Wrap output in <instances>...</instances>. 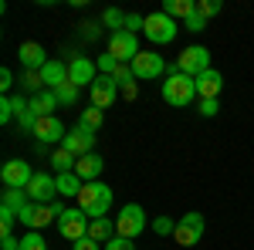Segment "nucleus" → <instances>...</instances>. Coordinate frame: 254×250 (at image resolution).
<instances>
[{
    "mask_svg": "<svg viewBox=\"0 0 254 250\" xmlns=\"http://www.w3.org/2000/svg\"><path fill=\"white\" fill-rule=\"evenodd\" d=\"M163 98L173 105V108H187L190 101L196 98V81L190 75H170L166 81H163Z\"/></svg>",
    "mask_w": 254,
    "mask_h": 250,
    "instance_id": "nucleus-2",
    "label": "nucleus"
},
{
    "mask_svg": "<svg viewBox=\"0 0 254 250\" xmlns=\"http://www.w3.org/2000/svg\"><path fill=\"white\" fill-rule=\"evenodd\" d=\"M193 81H196V95H200V101H203V98H217V95H220V88H224V75H220L217 68L203 71V75L193 78Z\"/></svg>",
    "mask_w": 254,
    "mask_h": 250,
    "instance_id": "nucleus-17",
    "label": "nucleus"
},
{
    "mask_svg": "<svg viewBox=\"0 0 254 250\" xmlns=\"http://www.w3.org/2000/svg\"><path fill=\"white\" fill-rule=\"evenodd\" d=\"M193 10H196V0H166V3H163V14H166V17H173V20L176 17L187 20Z\"/></svg>",
    "mask_w": 254,
    "mask_h": 250,
    "instance_id": "nucleus-24",
    "label": "nucleus"
},
{
    "mask_svg": "<svg viewBox=\"0 0 254 250\" xmlns=\"http://www.w3.org/2000/svg\"><path fill=\"white\" fill-rule=\"evenodd\" d=\"M61 149H68L71 155H88L95 152V132H88L85 125H78L75 122V129H68V135H64V142H61Z\"/></svg>",
    "mask_w": 254,
    "mask_h": 250,
    "instance_id": "nucleus-10",
    "label": "nucleus"
},
{
    "mask_svg": "<svg viewBox=\"0 0 254 250\" xmlns=\"http://www.w3.org/2000/svg\"><path fill=\"white\" fill-rule=\"evenodd\" d=\"M142 27H146V17L142 14H126V31L129 34H139Z\"/></svg>",
    "mask_w": 254,
    "mask_h": 250,
    "instance_id": "nucleus-39",
    "label": "nucleus"
},
{
    "mask_svg": "<svg viewBox=\"0 0 254 250\" xmlns=\"http://www.w3.org/2000/svg\"><path fill=\"white\" fill-rule=\"evenodd\" d=\"M102 169H105V162H102V155H98V152L81 155V159H78V166H75V173H78L81 183H98Z\"/></svg>",
    "mask_w": 254,
    "mask_h": 250,
    "instance_id": "nucleus-18",
    "label": "nucleus"
},
{
    "mask_svg": "<svg viewBox=\"0 0 254 250\" xmlns=\"http://www.w3.org/2000/svg\"><path fill=\"white\" fill-rule=\"evenodd\" d=\"M17 250H48V244H44L41 230H31L27 237H20V247Z\"/></svg>",
    "mask_w": 254,
    "mask_h": 250,
    "instance_id": "nucleus-30",
    "label": "nucleus"
},
{
    "mask_svg": "<svg viewBox=\"0 0 254 250\" xmlns=\"http://www.w3.org/2000/svg\"><path fill=\"white\" fill-rule=\"evenodd\" d=\"M34 135H38V146H55V142H64V135H68V129L61 125V118L58 115H48V118H41L38 125H34Z\"/></svg>",
    "mask_w": 254,
    "mask_h": 250,
    "instance_id": "nucleus-14",
    "label": "nucleus"
},
{
    "mask_svg": "<svg viewBox=\"0 0 254 250\" xmlns=\"http://www.w3.org/2000/svg\"><path fill=\"white\" fill-rule=\"evenodd\" d=\"M88 216L78 210V206H71V210H64L61 213V220H58V233L68 240V244H78L81 237H88Z\"/></svg>",
    "mask_w": 254,
    "mask_h": 250,
    "instance_id": "nucleus-6",
    "label": "nucleus"
},
{
    "mask_svg": "<svg viewBox=\"0 0 254 250\" xmlns=\"http://www.w3.org/2000/svg\"><path fill=\"white\" fill-rule=\"evenodd\" d=\"M102 118H105V112L95 108V105H88V108L78 112V125H85L88 132H98V129H102Z\"/></svg>",
    "mask_w": 254,
    "mask_h": 250,
    "instance_id": "nucleus-26",
    "label": "nucleus"
},
{
    "mask_svg": "<svg viewBox=\"0 0 254 250\" xmlns=\"http://www.w3.org/2000/svg\"><path fill=\"white\" fill-rule=\"evenodd\" d=\"M95 68H98V75H116V71H119V61L105 51V54H98V58H95Z\"/></svg>",
    "mask_w": 254,
    "mask_h": 250,
    "instance_id": "nucleus-31",
    "label": "nucleus"
},
{
    "mask_svg": "<svg viewBox=\"0 0 254 250\" xmlns=\"http://www.w3.org/2000/svg\"><path fill=\"white\" fill-rule=\"evenodd\" d=\"M139 95V88H136V81H132V85H126V88H122V98H126V101H132V98Z\"/></svg>",
    "mask_w": 254,
    "mask_h": 250,
    "instance_id": "nucleus-47",
    "label": "nucleus"
},
{
    "mask_svg": "<svg viewBox=\"0 0 254 250\" xmlns=\"http://www.w3.org/2000/svg\"><path fill=\"white\" fill-rule=\"evenodd\" d=\"M119 64H132L139 54V38L129 34V31H119V34H109V48H105Z\"/></svg>",
    "mask_w": 254,
    "mask_h": 250,
    "instance_id": "nucleus-7",
    "label": "nucleus"
},
{
    "mask_svg": "<svg viewBox=\"0 0 254 250\" xmlns=\"http://www.w3.org/2000/svg\"><path fill=\"white\" fill-rule=\"evenodd\" d=\"M166 71V61L159 58L156 51H139L136 61H132V75L136 78H159Z\"/></svg>",
    "mask_w": 254,
    "mask_h": 250,
    "instance_id": "nucleus-15",
    "label": "nucleus"
},
{
    "mask_svg": "<svg viewBox=\"0 0 254 250\" xmlns=\"http://www.w3.org/2000/svg\"><path fill=\"white\" fill-rule=\"evenodd\" d=\"M10 85H14V71H10V68H3V71H0V88H3V92H10Z\"/></svg>",
    "mask_w": 254,
    "mask_h": 250,
    "instance_id": "nucleus-45",
    "label": "nucleus"
},
{
    "mask_svg": "<svg viewBox=\"0 0 254 250\" xmlns=\"http://www.w3.org/2000/svg\"><path fill=\"white\" fill-rule=\"evenodd\" d=\"M55 95H58V105H78L81 88H78V85H71V81H64L61 88H55Z\"/></svg>",
    "mask_w": 254,
    "mask_h": 250,
    "instance_id": "nucleus-29",
    "label": "nucleus"
},
{
    "mask_svg": "<svg viewBox=\"0 0 254 250\" xmlns=\"http://www.w3.org/2000/svg\"><path fill=\"white\" fill-rule=\"evenodd\" d=\"M176 71H180V75H190V78H200L203 71H210V51H207L203 44L183 48L180 58H176Z\"/></svg>",
    "mask_w": 254,
    "mask_h": 250,
    "instance_id": "nucleus-3",
    "label": "nucleus"
},
{
    "mask_svg": "<svg viewBox=\"0 0 254 250\" xmlns=\"http://www.w3.org/2000/svg\"><path fill=\"white\" fill-rule=\"evenodd\" d=\"M153 230H156L159 237H170V233H176V223L170 216H156V220H153Z\"/></svg>",
    "mask_w": 254,
    "mask_h": 250,
    "instance_id": "nucleus-38",
    "label": "nucleus"
},
{
    "mask_svg": "<svg viewBox=\"0 0 254 250\" xmlns=\"http://www.w3.org/2000/svg\"><path fill=\"white\" fill-rule=\"evenodd\" d=\"M183 27H187V31H193V34H200V31H203V27H207V17H203V14H200V10H193V14H190V17L183 20Z\"/></svg>",
    "mask_w": 254,
    "mask_h": 250,
    "instance_id": "nucleus-37",
    "label": "nucleus"
},
{
    "mask_svg": "<svg viewBox=\"0 0 254 250\" xmlns=\"http://www.w3.org/2000/svg\"><path fill=\"white\" fill-rule=\"evenodd\" d=\"M75 206L88 220H102V216H109V210H112V190L105 183H85L78 200H75Z\"/></svg>",
    "mask_w": 254,
    "mask_h": 250,
    "instance_id": "nucleus-1",
    "label": "nucleus"
},
{
    "mask_svg": "<svg viewBox=\"0 0 254 250\" xmlns=\"http://www.w3.org/2000/svg\"><path fill=\"white\" fill-rule=\"evenodd\" d=\"M55 183H58V196H71V200H78L81 186H85L78 179V173H61V176H55Z\"/></svg>",
    "mask_w": 254,
    "mask_h": 250,
    "instance_id": "nucleus-23",
    "label": "nucleus"
},
{
    "mask_svg": "<svg viewBox=\"0 0 254 250\" xmlns=\"http://www.w3.org/2000/svg\"><path fill=\"white\" fill-rule=\"evenodd\" d=\"M112 78H116V85H119V88L132 85V81H136V75H132V64H119V71H116Z\"/></svg>",
    "mask_w": 254,
    "mask_h": 250,
    "instance_id": "nucleus-36",
    "label": "nucleus"
},
{
    "mask_svg": "<svg viewBox=\"0 0 254 250\" xmlns=\"http://www.w3.org/2000/svg\"><path fill=\"white\" fill-rule=\"evenodd\" d=\"M217 112H220V101H217V98H203V101H200V115L203 118H214Z\"/></svg>",
    "mask_w": 254,
    "mask_h": 250,
    "instance_id": "nucleus-40",
    "label": "nucleus"
},
{
    "mask_svg": "<svg viewBox=\"0 0 254 250\" xmlns=\"http://www.w3.org/2000/svg\"><path fill=\"white\" fill-rule=\"evenodd\" d=\"M102 27H109L112 34H119V31H126V14H122L119 7H109V10L102 14Z\"/></svg>",
    "mask_w": 254,
    "mask_h": 250,
    "instance_id": "nucleus-28",
    "label": "nucleus"
},
{
    "mask_svg": "<svg viewBox=\"0 0 254 250\" xmlns=\"http://www.w3.org/2000/svg\"><path fill=\"white\" fill-rule=\"evenodd\" d=\"M41 78H44V88L55 92V88H61V85L68 81V64H64V61H48V64L41 68Z\"/></svg>",
    "mask_w": 254,
    "mask_h": 250,
    "instance_id": "nucleus-19",
    "label": "nucleus"
},
{
    "mask_svg": "<svg viewBox=\"0 0 254 250\" xmlns=\"http://www.w3.org/2000/svg\"><path fill=\"white\" fill-rule=\"evenodd\" d=\"M88 237H92L95 244H109L112 237H119L116 220H109V216H102V220H92V223H88Z\"/></svg>",
    "mask_w": 254,
    "mask_h": 250,
    "instance_id": "nucleus-20",
    "label": "nucleus"
},
{
    "mask_svg": "<svg viewBox=\"0 0 254 250\" xmlns=\"http://www.w3.org/2000/svg\"><path fill=\"white\" fill-rule=\"evenodd\" d=\"M27 196H31V203H38V206L55 203V196H58V183H55V176L34 173V179L27 183Z\"/></svg>",
    "mask_w": 254,
    "mask_h": 250,
    "instance_id": "nucleus-11",
    "label": "nucleus"
},
{
    "mask_svg": "<svg viewBox=\"0 0 254 250\" xmlns=\"http://www.w3.org/2000/svg\"><path fill=\"white\" fill-rule=\"evenodd\" d=\"M34 213H38V203H27V206L17 213V220L24 223V227H34Z\"/></svg>",
    "mask_w": 254,
    "mask_h": 250,
    "instance_id": "nucleus-42",
    "label": "nucleus"
},
{
    "mask_svg": "<svg viewBox=\"0 0 254 250\" xmlns=\"http://www.w3.org/2000/svg\"><path fill=\"white\" fill-rule=\"evenodd\" d=\"M14 118H17V112H14V98L3 95L0 98V122L7 125V122H14Z\"/></svg>",
    "mask_w": 254,
    "mask_h": 250,
    "instance_id": "nucleus-35",
    "label": "nucleus"
},
{
    "mask_svg": "<svg viewBox=\"0 0 254 250\" xmlns=\"http://www.w3.org/2000/svg\"><path fill=\"white\" fill-rule=\"evenodd\" d=\"M119 92H122V88L116 85V78H112V75H98L95 81H92V88H88L92 105H95V108H102V112H105V108H109V105L119 98Z\"/></svg>",
    "mask_w": 254,
    "mask_h": 250,
    "instance_id": "nucleus-12",
    "label": "nucleus"
},
{
    "mask_svg": "<svg viewBox=\"0 0 254 250\" xmlns=\"http://www.w3.org/2000/svg\"><path fill=\"white\" fill-rule=\"evenodd\" d=\"M61 213H64V206H61V203L38 206V213H34V227H31V230H41V227H48L51 220H61Z\"/></svg>",
    "mask_w": 254,
    "mask_h": 250,
    "instance_id": "nucleus-25",
    "label": "nucleus"
},
{
    "mask_svg": "<svg viewBox=\"0 0 254 250\" xmlns=\"http://www.w3.org/2000/svg\"><path fill=\"white\" fill-rule=\"evenodd\" d=\"M31 108H34V115H38V118L55 115V108H58V95H55V92H41V95L31 98Z\"/></svg>",
    "mask_w": 254,
    "mask_h": 250,
    "instance_id": "nucleus-22",
    "label": "nucleus"
},
{
    "mask_svg": "<svg viewBox=\"0 0 254 250\" xmlns=\"http://www.w3.org/2000/svg\"><path fill=\"white\" fill-rule=\"evenodd\" d=\"M31 203V196H27V190H3V203L0 206H7V210H14V213H20L24 206Z\"/></svg>",
    "mask_w": 254,
    "mask_h": 250,
    "instance_id": "nucleus-27",
    "label": "nucleus"
},
{
    "mask_svg": "<svg viewBox=\"0 0 254 250\" xmlns=\"http://www.w3.org/2000/svg\"><path fill=\"white\" fill-rule=\"evenodd\" d=\"M48 162H51V169H55V173H75V166H78V155H71L68 152V149H55V152H51V159H48Z\"/></svg>",
    "mask_w": 254,
    "mask_h": 250,
    "instance_id": "nucleus-21",
    "label": "nucleus"
},
{
    "mask_svg": "<svg viewBox=\"0 0 254 250\" xmlns=\"http://www.w3.org/2000/svg\"><path fill=\"white\" fill-rule=\"evenodd\" d=\"M17 58L24 64V71H41L48 64V54H44V48H41L38 41H24L17 48Z\"/></svg>",
    "mask_w": 254,
    "mask_h": 250,
    "instance_id": "nucleus-16",
    "label": "nucleus"
},
{
    "mask_svg": "<svg viewBox=\"0 0 254 250\" xmlns=\"http://www.w3.org/2000/svg\"><path fill=\"white\" fill-rule=\"evenodd\" d=\"M20 85H24L27 92H38V95H41V88H44V78H41V71H24ZM44 92H48V88H44Z\"/></svg>",
    "mask_w": 254,
    "mask_h": 250,
    "instance_id": "nucleus-32",
    "label": "nucleus"
},
{
    "mask_svg": "<svg viewBox=\"0 0 254 250\" xmlns=\"http://www.w3.org/2000/svg\"><path fill=\"white\" fill-rule=\"evenodd\" d=\"M200 237H203V216H200V213H187V216L176 223L173 240L180 244V247H196Z\"/></svg>",
    "mask_w": 254,
    "mask_h": 250,
    "instance_id": "nucleus-9",
    "label": "nucleus"
},
{
    "mask_svg": "<svg viewBox=\"0 0 254 250\" xmlns=\"http://www.w3.org/2000/svg\"><path fill=\"white\" fill-rule=\"evenodd\" d=\"M71 250H102V244H95L92 237H81L78 244H71Z\"/></svg>",
    "mask_w": 254,
    "mask_h": 250,
    "instance_id": "nucleus-44",
    "label": "nucleus"
},
{
    "mask_svg": "<svg viewBox=\"0 0 254 250\" xmlns=\"http://www.w3.org/2000/svg\"><path fill=\"white\" fill-rule=\"evenodd\" d=\"M14 223H17V213L7 210V206H0V233L10 237V233H14Z\"/></svg>",
    "mask_w": 254,
    "mask_h": 250,
    "instance_id": "nucleus-33",
    "label": "nucleus"
},
{
    "mask_svg": "<svg viewBox=\"0 0 254 250\" xmlns=\"http://www.w3.org/2000/svg\"><path fill=\"white\" fill-rule=\"evenodd\" d=\"M142 34L153 41V44H173V41H176V20L166 17L163 10H156V14H149V17H146Z\"/></svg>",
    "mask_w": 254,
    "mask_h": 250,
    "instance_id": "nucleus-5",
    "label": "nucleus"
},
{
    "mask_svg": "<svg viewBox=\"0 0 254 250\" xmlns=\"http://www.w3.org/2000/svg\"><path fill=\"white\" fill-rule=\"evenodd\" d=\"M98 78V68H95V61H88V58H81V54H75V58L68 61V81L71 85H78V88H92V81Z\"/></svg>",
    "mask_w": 254,
    "mask_h": 250,
    "instance_id": "nucleus-13",
    "label": "nucleus"
},
{
    "mask_svg": "<svg viewBox=\"0 0 254 250\" xmlns=\"http://www.w3.org/2000/svg\"><path fill=\"white\" fill-rule=\"evenodd\" d=\"M0 179H3L7 190H27V183L34 179V169L27 162H20V159H7L3 169H0Z\"/></svg>",
    "mask_w": 254,
    "mask_h": 250,
    "instance_id": "nucleus-8",
    "label": "nucleus"
},
{
    "mask_svg": "<svg viewBox=\"0 0 254 250\" xmlns=\"http://www.w3.org/2000/svg\"><path fill=\"white\" fill-rule=\"evenodd\" d=\"M98 27H102L98 20H85V24H81V38H85V41H95L98 38Z\"/></svg>",
    "mask_w": 254,
    "mask_h": 250,
    "instance_id": "nucleus-43",
    "label": "nucleus"
},
{
    "mask_svg": "<svg viewBox=\"0 0 254 250\" xmlns=\"http://www.w3.org/2000/svg\"><path fill=\"white\" fill-rule=\"evenodd\" d=\"M105 250H136V244H132L129 237H112V240L105 244Z\"/></svg>",
    "mask_w": 254,
    "mask_h": 250,
    "instance_id": "nucleus-41",
    "label": "nucleus"
},
{
    "mask_svg": "<svg viewBox=\"0 0 254 250\" xmlns=\"http://www.w3.org/2000/svg\"><path fill=\"white\" fill-rule=\"evenodd\" d=\"M0 247H3V250H17V247H20V240L14 237V233H10V237H0Z\"/></svg>",
    "mask_w": 254,
    "mask_h": 250,
    "instance_id": "nucleus-46",
    "label": "nucleus"
},
{
    "mask_svg": "<svg viewBox=\"0 0 254 250\" xmlns=\"http://www.w3.org/2000/svg\"><path fill=\"white\" fill-rule=\"evenodd\" d=\"M196 10L210 20V17H217V14L224 10V3H220V0H196Z\"/></svg>",
    "mask_w": 254,
    "mask_h": 250,
    "instance_id": "nucleus-34",
    "label": "nucleus"
},
{
    "mask_svg": "<svg viewBox=\"0 0 254 250\" xmlns=\"http://www.w3.org/2000/svg\"><path fill=\"white\" fill-rule=\"evenodd\" d=\"M116 230L119 237H129V240H136L139 233L146 230V210L139 206V203H126L116 216Z\"/></svg>",
    "mask_w": 254,
    "mask_h": 250,
    "instance_id": "nucleus-4",
    "label": "nucleus"
}]
</instances>
